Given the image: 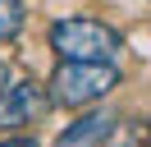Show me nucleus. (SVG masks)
Segmentation results:
<instances>
[{
  "mask_svg": "<svg viewBox=\"0 0 151 147\" xmlns=\"http://www.w3.org/2000/svg\"><path fill=\"white\" fill-rule=\"evenodd\" d=\"M119 87V69H114V60H60L55 78H50V92L46 97L55 101V106H92V101L110 97V92Z\"/></svg>",
  "mask_w": 151,
  "mask_h": 147,
  "instance_id": "nucleus-1",
  "label": "nucleus"
},
{
  "mask_svg": "<svg viewBox=\"0 0 151 147\" xmlns=\"http://www.w3.org/2000/svg\"><path fill=\"white\" fill-rule=\"evenodd\" d=\"M50 51L60 60H114L124 51V37L101 18H60L50 28Z\"/></svg>",
  "mask_w": 151,
  "mask_h": 147,
  "instance_id": "nucleus-2",
  "label": "nucleus"
},
{
  "mask_svg": "<svg viewBox=\"0 0 151 147\" xmlns=\"http://www.w3.org/2000/svg\"><path fill=\"white\" fill-rule=\"evenodd\" d=\"M50 106L46 87L37 78H19V83H5L0 87V129H19L28 119H37L41 110Z\"/></svg>",
  "mask_w": 151,
  "mask_h": 147,
  "instance_id": "nucleus-3",
  "label": "nucleus"
},
{
  "mask_svg": "<svg viewBox=\"0 0 151 147\" xmlns=\"http://www.w3.org/2000/svg\"><path fill=\"white\" fill-rule=\"evenodd\" d=\"M114 124H119V119H114L110 110H92V115H83L78 124H69L64 133L55 138V147H92V143H105V138L114 133Z\"/></svg>",
  "mask_w": 151,
  "mask_h": 147,
  "instance_id": "nucleus-4",
  "label": "nucleus"
},
{
  "mask_svg": "<svg viewBox=\"0 0 151 147\" xmlns=\"http://www.w3.org/2000/svg\"><path fill=\"white\" fill-rule=\"evenodd\" d=\"M23 18H28L23 0H0V41H14L23 32Z\"/></svg>",
  "mask_w": 151,
  "mask_h": 147,
  "instance_id": "nucleus-5",
  "label": "nucleus"
},
{
  "mask_svg": "<svg viewBox=\"0 0 151 147\" xmlns=\"http://www.w3.org/2000/svg\"><path fill=\"white\" fill-rule=\"evenodd\" d=\"M0 147H37V138H5Z\"/></svg>",
  "mask_w": 151,
  "mask_h": 147,
  "instance_id": "nucleus-6",
  "label": "nucleus"
},
{
  "mask_svg": "<svg viewBox=\"0 0 151 147\" xmlns=\"http://www.w3.org/2000/svg\"><path fill=\"white\" fill-rule=\"evenodd\" d=\"M5 83H9V64L0 60V87H5Z\"/></svg>",
  "mask_w": 151,
  "mask_h": 147,
  "instance_id": "nucleus-7",
  "label": "nucleus"
}]
</instances>
